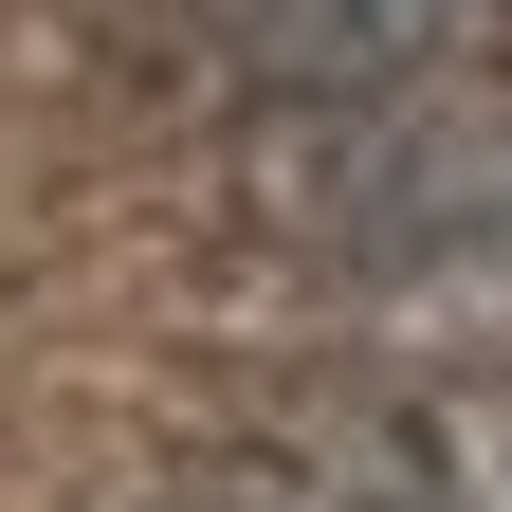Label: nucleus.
I'll use <instances>...</instances> for the list:
<instances>
[{
	"instance_id": "obj_1",
	"label": "nucleus",
	"mask_w": 512,
	"mask_h": 512,
	"mask_svg": "<svg viewBox=\"0 0 512 512\" xmlns=\"http://www.w3.org/2000/svg\"><path fill=\"white\" fill-rule=\"evenodd\" d=\"M275 458L330 512H512V384H348L293 403Z\"/></svg>"
},
{
	"instance_id": "obj_2",
	"label": "nucleus",
	"mask_w": 512,
	"mask_h": 512,
	"mask_svg": "<svg viewBox=\"0 0 512 512\" xmlns=\"http://www.w3.org/2000/svg\"><path fill=\"white\" fill-rule=\"evenodd\" d=\"M275 92H403V74H512V0H183Z\"/></svg>"
},
{
	"instance_id": "obj_3",
	"label": "nucleus",
	"mask_w": 512,
	"mask_h": 512,
	"mask_svg": "<svg viewBox=\"0 0 512 512\" xmlns=\"http://www.w3.org/2000/svg\"><path fill=\"white\" fill-rule=\"evenodd\" d=\"M348 330L403 348V384H512V202H476L458 238H403V256H348Z\"/></svg>"
}]
</instances>
